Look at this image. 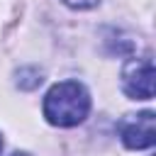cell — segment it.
Masks as SVG:
<instances>
[{
  "instance_id": "obj_3",
  "label": "cell",
  "mask_w": 156,
  "mask_h": 156,
  "mask_svg": "<svg viewBox=\"0 0 156 156\" xmlns=\"http://www.w3.org/2000/svg\"><path fill=\"white\" fill-rule=\"evenodd\" d=\"M122 90L134 100L154 98V61L149 56L134 58L122 71Z\"/></svg>"
},
{
  "instance_id": "obj_4",
  "label": "cell",
  "mask_w": 156,
  "mask_h": 156,
  "mask_svg": "<svg viewBox=\"0 0 156 156\" xmlns=\"http://www.w3.org/2000/svg\"><path fill=\"white\" fill-rule=\"evenodd\" d=\"M68 7H76V10H88V7H95L100 0H63Z\"/></svg>"
},
{
  "instance_id": "obj_5",
  "label": "cell",
  "mask_w": 156,
  "mask_h": 156,
  "mask_svg": "<svg viewBox=\"0 0 156 156\" xmlns=\"http://www.w3.org/2000/svg\"><path fill=\"white\" fill-rule=\"evenodd\" d=\"M10 156H29V154H24V151H15V154H10Z\"/></svg>"
},
{
  "instance_id": "obj_2",
  "label": "cell",
  "mask_w": 156,
  "mask_h": 156,
  "mask_svg": "<svg viewBox=\"0 0 156 156\" xmlns=\"http://www.w3.org/2000/svg\"><path fill=\"white\" fill-rule=\"evenodd\" d=\"M119 136H122V144L127 149H134V151L151 149L154 141H156L154 112L144 110V112H136V115H127L119 122Z\"/></svg>"
},
{
  "instance_id": "obj_6",
  "label": "cell",
  "mask_w": 156,
  "mask_h": 156,
  "mask_svg": "<svg viewBox=\"0 0 156 156\" xmlns=\"http://www.w3.org/2000/svg\"><path fill=\"white\" fill-rule=\"evenodd\" d=\"M0 149H2V139H0Z\"/></svg>"
},
{
  "instance_id": "obj_1",
  "label": "cell",
  "mask_w": 156,
  "mask_h": 156,
  "mask_svg": "<svg viewBox=\"0 0 156 156\" xmlns=\"http://www.w3.org/2000/svg\"><path fill=\"white\" fill-rule=\"evenodd\" d=\"M44 117L54 127H76L90 112V95L78 80H63L44 95Z\"/></svg>"
}]
</instances>
